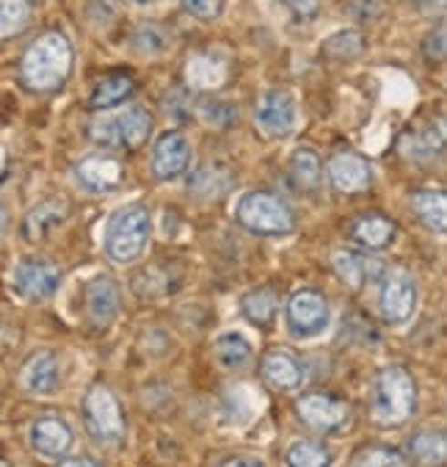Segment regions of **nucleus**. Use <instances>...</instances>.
Segmentation results:
<instances>
[{"label": "nucleus", "mask_w": 447, "mask_h": 467, "mask_svg": "<svg viewBox=\"0 0 447 467\" xmlns=\"http://www.w3.org/2000/svg\"><path fill=\"white\" fill-rule=\"evenodd\" d=\"M72 69V45L64 34L47 31L34 39L20 58V83L28 91L45 95L64 86Z\"/></svg>", "instance_id": "nucleus-1"}, {"label": "nucleus", "mask_w": 447, "mask_h": 467, "mask_svg": "<svg viewBox=\"0 0 447 467\" xmlns=\"http://www.w3.org/2000/svg\"><path fill=\"white\" fill-rule=\"evenodd\" d=\"M417 404V388L411 373L401 365L384 368L371 393V418L379 426H401L411 418Z\"/></svg>", "instance_id": "nucleus-2"}, {"label": "nucleus", "mask_w": 447, "mask_h": 467, "mask_svg": "<svg viewBox=\"0 0 447 467\" xmlns=\"http://www.w3.org/2000/svg\"><path fill=\"white\" fill-rule=\"evenodd\" d=\"M149 235H152L149 208L141 205V202L125 205V208H119L108 219V227H106V252L119 265L136 263L144 254V249L149 244Z\"/></svg>", "instance_id": "nucleus-3"}, {"label": "nucleus", "mask_w": 447, "mask_h": 467, "mask_svg": "<svg viewBox=\"0 0 447 467\" xmlns=\"http://www.w3.org/2000/svg\"><path fill=\"white\" fill-rule=\"evenodd\" d=\"M149 133H152V114L144 106H127L88 125L92 141L111 150H138L149 139Z\"/></svg>", "instance_id": "nucleus-4"}, {"label": "nucleus", "mask_w": 447, "mask_h": 467, "mask_svg": "<svg viewBox=\"0 0 447 467\" xmlns=\"http://www.w3.org/2000/svg\"><path fill=\"white\" fill-rule=\"evenodd\" d=\"M235 219L257 235H288L293 233L296 222L290 208L268 192H249L240 197L235 208Z\"/></svg>", "instance_id": "nucleus-5"}, {"label": "nucleus", "mask_w": 447, "mask_h": 467, "mask_svg": "<svg viewBox=\"0 0 447 467\" xmlns=\"http://www.w3.org/2000/svg\"><path fill=\"white\" fill-rule=\"evenodd\" d=\"M83 412H86V426L95 434L97 442L114 445L125 437V415L122 407L117 401V396L106 388V385H95L86 393L83 401Z\"/></svg>", "instance_id": "nucleus-6"}, {"label": "nucleus", "mask_w": 447, "mask_h": 467, "mask_svg": "<svg viewBox=\"0 0 447 467\" xmlns=\"http://www.w3.org/2000/svg\"><path fill=\"white\" fill-rule=\"evenodd\" d=\"M329 302L318 291H296L288 302V329L293 337H315L329 327Z\"/></svg>", "instance_id": "nucleus-7"}, {"label": "nucleus", "mask_w": 447, "mask_h": 467, "mask_svg": "<svg viewBox=\"0 0 447 467\" xmlns=\"http://www.w3.org/2000/svg\"><path fill=\"white\" fill-rule=\"evenodd\" d=\"M257 130L268 139H285L296 128V103L293 95L285 88L265 91L254 111Z\"/></svg>", "instance_id": "nucleus-8"}, {"label": "nucleus", "mask_w": 447, "mask_h": 467, "mask_svg": "<svg viewBox=\"0 0 447 467\" xmlns=\"http://www.w3.org/2000/svg\"><path fill=\"white\" fill-rule=\"evenodd\" d=\"M58 283H61V271L53 260L28 257V260L17 263V268H15V288L28 302L50 299L58 291Z\"/></svg>", "instance_id": "nucleus-9"}, {"label": "nucleus", "mask_w": 447, "mask_h": 467, "mask_svg": "<svg viewBox=\"0 0 447 467\" xmlns=\"http://www.w3.org/2000/svg\"><path fill=\"white\" fill-rule=\"evenodd\" d=\"M296 412L310 429H318V431H340L350 418V407L342 399H334L326 393L301 396L296 401Z\"/></svg>", "instance_id": "nucleus-10"}, {"label": "nucleus", "mask_w": 447, "mask_h": 467, "mask_svg": "<svg viewBox=\"0 0 447 467\" xmlns=\"http://www.w3.org/2000/svg\"><path fill=\"white\" fill-rule=\"evenodd\" d=\"M152 174L157 180H177L191 166V144L180 130L163 133L152 147Z\"/></svg>", "instance_id": "nucleus-11"}, {"label": "nucleus", "mask_w": 447, "mask_h": 467, "mask_svg": "<svg viewBox=\"0 0 447 467\" xmlns=\"http://www.w3.org/2000/svg\"><path fill=\"white\" fill-rule=\"evenodd\" d=\"M381 316L390 324H403L411 318L414 307H417V288H414V279L403 271H392L384 276L381 283Z\"/></svg>", "instance_id": "nucleus-12"}, {"label": "nucleus", "mask_w": 447, "mask_h": 467, "mask_svg": "<svg viewBox=\"0 0 447 467\" xmlns=\"http://www.w3.org/2000/svg\"><path fill=\"white\" fill-rule=\"evenodd\" d=\"M331 185L342 194H360L373 182V166L356 152H340L329 161Z\"/></svg>", "instance_id": "nucleus-13"}, {"label": "nucleus", "mask_w": 447, "mask_h": 467, "mask_svg": "<svg viewBox=\"0 0 447 467\" xmlns=\"http://www.w3.org/2000/svg\"><path fill=\"white\" fill-rule=\"evenodd\" d=\"M86 316L95 327H108L119 316V285L111 276H95L86 283Z\"/></svg>", "instance_id": "nucleus-14"}, {"label": "nucleus", "mask_w": 447, "mask_h": 467, "mask_svg": "<svg viewBox=\"0 0 447 467\" xmlns=\"http://www.w3.org/2000/svg\"><path fill=\"white\" fill-rule=\"evenodd\" d=\"M75 177L83 189L103 194L122 182V163L111 155H88L75 166Z\"/></svg>", "instance_id": "nucleus-15"}, {"label": "nucleus", "mask_w": 447, "mask_h": 467, "mask_svg": "<svg viewBox=\"0 0 447 467\" xmlns=\"http://www.w3.org/2000/svg\"><path fill=\"white\" fill-rule=\"evenodd\" d=\"M262 377L277 390H299L304 385V365L290 351H268L262 359Z\"/></svg>", "instance_id": "nucleus-16"}, {"label": "nucleus", "mask_w": 447, "mask_h": 467, "mask_svg": "<svg viewBox=\"0 0 447 467\" xmlns=\"http://www.w3.org/2000/svg\"><path fill=\"white\" fill-rule=\"evenodd\" d=\"M23 388L34 396H50L58 390L61 382V370H58V359L50 351H39L34 357H28V362L23 365Z\"/></svg>", "instance_id": "nucleus-17"}, {"label": "nucleus", "mask_w": 447, "mask_h": 467, "mask_svg": "<svg viewBox=\"0 0 447 467\" xmlns=\"http://www.w3.org/2000/svg\"><path fill=\"white\" fill-rule=\"evenodd\" d=\"M72 429L58 418H42L31 426V448L45 459H58L72 448Z\"/></svg>", "instance_id": "nucleus-18"}, {"label": "nucleus", "mask_w": 447, "mask_h": 467, "mask_svg": "<svg viewBox=\"0 0 447 467\" xmlns=\"http://www.w3.org/2000/svg\"><path fill=\"white\" fill-rule=\"evenodd\" d=\"M444 144H447V117H436L428 128L406 133L401 139V152L414 161H425L439 150H444Z\"/></svg>", "instance_id": "nucleus-19"}, {"label": "nucleus", "mask_w": 447, "mask_h": 467, "mask_svg": "<svg viewBox=\"0 0 447 467\" xmlns=\"http://www.w3.org/2000/svg\"><path fill=\"white\" fill-rule=\"evenodd\" d=\"M331 265H334L337 276L342 279V283H345L348 288H362L365 283L376 279L379 271H381L379 263H373L371 257H365V254H360V252H350V249L334 252Z\"/></svg>", "instance_id": "nucleus-20"}, {"label": "nucleus", "mask_w": 447, "mask_h": 467, "mask_svg": "<svg viewBox=\"0 0 447 467\" xmlns=\"http://www.w3.org/2000/svg\"><path fill=\"white\" fill-rule=\"evenodd\" d=\"M395 222L387 219V216H379V213H368V216H360L353 224H350V238L365 246V249H387L392 241H395Z\"/></svg>", "instance_id": "nucleus-21"}, {"label": "nucleus", "mask_w": 447, "mask_h": 467, "mask_svg": "<svg viewBox=\"0 0 447 467\" xmlns=\"http://www.w3.org/2000/svg\"><path fill=\"white\" fill-rule=\"evenodd\" d=\"M133 91H136L133 75L111 72V75L100 78V83L92 91V98H88V106H92L95 111H108V109H117L119 103H125Z\"/></svg>", "instance_id": "nucleus-22"}, {"label": "nucleus", "mask_w": 447, "mask_h": 467, "mask_svg": "<svg viewBox=\"0 0 447 467\" xmlns=\"http://www.w3.org/2000/svg\"><path fill=\"white\" fill-rule=\"evenodd\" d=\"M411 208L425 227L433 233H447V192L422 189L411 197Z\"/></svg>", "instance_id": "nucleus-23"}, {"label": "nucleus", "mask_w": 447, "mask_h": 467, "mask_svg": "<svg viewBox=\"0 0 447 467\" xmlns=\"http://www.w3.org/2000/svg\"><path fill=\"white\" fill-rule=\"evenodd\" d=\"M216 362L224 370H240L251 362V343L240 332H224L216 337Z\"/></svg>", "instance_id": "nucleus-24"}, {"label": "nucleus", "mask_w": 447, "mask_h": 467, "mask_svg": "<svg viewBox=\"0 0 447 467\" xmlns=\"http://www.w3.org/2000/svg\"><path fill=\"white\" fill-rule=\"evenodd\" d=\"M186 78H188V86L194 88H218L227 78V64L216 56H194L186 67Z\"/></svg>", "instance_id": "nucleus-25"}, {"label": "nucleus", "mask_w": 447, "mask_h": 467, "mask_svg": "<svg viewBox=\"0 0 447 467\" xmlns=\"http://www.w3.org/2000/svg\"><path fill=\"white\" fill-rule=\"evenodd\" d=\"M290 177L299 189L304 192H318L320 189V177H323V166L320 158L312 150H296L290 155Z\"/></svg>", "instance_id": "nucleus-26"}, {"label": "nucleus", "mask_w": 447, "mask_h": 467, "mask_svg": "<svg viewBox=\"0 0 447 467\" xmlns=\"http://www.w3.org/2000/svg\"><path fill=\"white\" fill-rule=\"evenodd\" d=\"M277 307H279V296H277L274 288H257V291L243 296V316L249 321H254L257 327L274 324Z\"/></svg>", "instance_id": "nucleus-27"}, {"label": "nucleus", "mask_w": 447, "mask_h": 467, "mask_svg": "<svg viewBox=\"0 0 447 467\" xmlns=\"http://www.w3.org/2000/svg\"><path fill=\"white\" fill-rule=\"evenodd\" d=\"M288 467H331V451L315 440H299L285 453Z\"/></svg>", "instance_id": "nucleus-28"}, {"label": "nucleus", "mask_w": 447, "mask_h": 467, "mask_svg": "<svg viewBox=\"0 0 447 467\" xmlns=\"http://www.w3.org/2000/svg\"><path fill=\"white\" fill-rule=\"evenodd\" d=\"M64 216H66V200H47V202L36 205L28 213V219H25V235L31 241H36V238H42L47 233L50 224L61 222Z\"/></svg>", "instance_id": "nucleus-29"}, {"label": "nucleus", "mask_w": 447, "mask_h": 467, "mask_svg": "<svg viewBox=\"0 0 447 467\" xmlns=\"http://www.w3.org/2000/svg\"><path fill=\"white\" fill-rule=\"evenodd\" d=\"M409 451L417 462L422 464H442L447 459V434L439 431H420L411 442Z\"/></svg>", "instance_id": "nucleus-30"}, {"label": "nucleus", "mask_w": 447, "mask_h": 467, "mask_svg": "<svg viewBox=\"0 0 447 467\" xmlns=\"http://www.w3.org/2000/svg\"><path fill=\"white\" fill-rule=\"evenodd\" d=\"M31 20V6L28 0H0V34L4 39H12L20 34Z\"/></svg>", "instance_id": "nucleus-31"}, {"label": "nucleus", "mask_w": 447, "mask_h": 467, "mask_svg": "<svg viewBox=\"0 0 447 467\" xmlns=\"http://www.w3.org/2000/svg\"><path fill=\"white\" fill-rule=\"evenodd\" d=\"M362 36H360V31H337V34H331L326 42H323V53L329 56V58H334V61H350V58H356L362 53Z\"/></svg>", "instance_id": "nucleus-32"}, {"label": "nucleus", "mask_w": 447, "mask_h": 467, "mask_svg": "<svg viewBox=\"0 0 447 467\" xmlns=\"http://www.w3.org/2000/svg\"><path fill=\"white\" fill-rule=\"evenodd\" d=\"M398 464V451L395 448H368L356 456L353 467H395Z\"/></svg>", "instance_id": "nucleus-33"}, {"label": "nucleus", "mask_w": 447, "mask_h": 467, "mask_svg": "<svg viewBox=\"0 0 447 467\" xmlns=\"http://www.w3.org/2000/svg\"><path fill=\"white\" fill-rule=\"evenodd\" d=\"M199 114H202V119H205L208 125H218V128H227V125L238 117V111H235L232 106L221 103V100H216V103H205Z\"/></svg>", "instance_id": "nucleus-34"}, {"label": "nucleus", "mask_w": 447, "mask_h": 467, "mask_svg": "<svg viewBox=\"0 0 447 467\" xmlns=\"http://www.w3.org/2000/svg\"><path fill=\"white\" fill-rule=\"evenodd\" d=\"M183 9L188 15H194L197 20H213L221 15V6H224V0H180Z\"/></svg>", "instance_id": "nucleus-35"}, {"label": "nucleus", "mask_w": 447, "mask_h": 467, "mask_svg": "<svg viewBox=\"0 0 447 467\" xmlns=\"http://www.w3.org/2000/svg\"><path fill=\"white\" fill-rule=\"evenodd\" d=\"M279 4H282L296 20H301V23L315 20L318 12H320V0H279Z\"/></svg>", "instance_id": "nucleus-36"}, {"label": "nucleus", "mask_w": 447, "mask_h": 467, "mask_svg": "<svg viewBox=\"0 0 447 467\" xmlns=\"http://www.w3.org/2000/svg\"><path fill=\"white\" fill-rule=\"evenodd\" d=\"M422 50H425V56H428V58L444 61V58H447V28H439V31H433V34L425 39Z\"/></svg>", "instance_id": "nucleus-37"}, {"label": "nucleus", "mask_w": 447, "mask_h": 467, "mask_svg": "<svg viewBox=\"0 0 447 467\" xmlns=\"http://www.w3.org/2000/svg\"><path fill=\"white\" fill-rule=\"evenodd\" d=\"M221 467H262V462L257 456H235V459H227Z\"/></svg>", "instance_id": "nucleus-38"}, {"label": "nucleus", "mask_w": 447, "mask_h": 467, "mask_svg": "<svg viewBox=\"0 0 447 467\" xmlns=\"http://www.w3.org/2000/svg\"><path fill=\"white\" fill-rule=\"evenodd\" d=\"M61 467H100L95 459H86V456H80V459H64L61 462Z\"/></svg>", "instance_id": "nucleus-39"}, {"label": "nucleus", "mask_w": 447, "mask_h": 467, "mask_svg": "<svg viewBox=\"0 0 447 467\" xmlns=\"http://www.w3.org/2000/svg\"><path fill=\"white\" fill-rule=\"evenodd\" d=\"M136 4H147V0H136Z\"/></svg>", "instance_id": "nucleus-40"}]
</instances>
